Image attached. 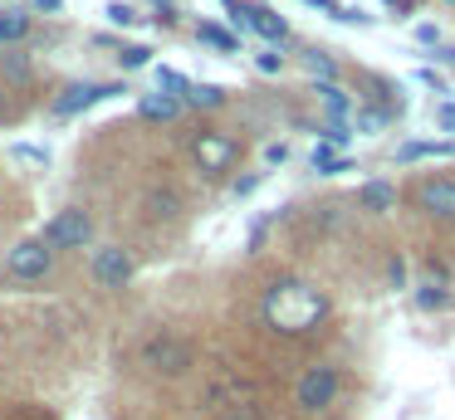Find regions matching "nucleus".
Returning <instances> with one entry per match:
<instances>
[{"mask_svg":"<svg viewBox=\"0 0 455 420\" xmlns=\"http://www.w3.org/2000/svg\"><path fill=\"white\" fill-rule=\"evenodd\" d=\"M259 313H265V322L275 332H289V337H294V332H314L318 322L333 313V303L304 279H279V283H269Z\"/></svg>","mask_w":455,"mask_h":420,"instance_id":"1","label":"nucleus"},{"mask_svg":"<svg viewBox=\"0 0 455 420\" xmlns=\"http://www.w3.org/2000/svg\"><path fill=\"white\" fill-rule=\"evenodd\" d=\"M142 367L157 371V376H187L191 371V347L181 337H152L142 347Z\"/></svg>","mask_w":455,"mask_h":420,"instance_id":"2","label":"nucleus"},{"mask_svg":"<svg viewBox=\"0 0 455 420\" xmlns=\"http://www.w3.org/2000/svg\"><path fill=\"white\" fill-rule=\"evenodd\" d=\"M89 234H93V225L84 210H64L44 225V244L50 250H79V244H89Z\"/></svg>","mask_w":455,"mask_h":420,"instance_id":"3","label":"nucleus"},{"mask_svg":"<svg viewBox=\"0 0 455 420\" xmlns=\"http://www.w3.org/2000/svg\"><path fill=\"white\" fill-rule=\"evenodd\" d=\"M333 396H338V371L333 367H308L304 376H299V406L304 410L333 406Z\"/></svg>","mask_w":455,"mask_h":420,"instance_id":"4","label":"nucleus"},{"mask_svg":"<svg viewBox=\"0 0 455 420\" xmlns=\"http://www.w3.org/2000/svg\"><path fill=\"white\" fill-rule=\"evenodd\" d=\"M411 201L421 205L426 215H435V220H455V181H445V176L421 181V186L411 191Z\"/></svg>","mask_w":455,"mask_h":420,"instance_id":"5","label":"nucleus"},{"mask_svg":"<svg viewBox=\"0 0 455 420\" xmlns=\"http://www.w3.org/2000/svg\"><path fill=\"white\" fill-rule=\"evenodd\" d=\"M113 93H123V83H69L60 98H54V113L74 117V113H84V107H93L99 98H113Z\"/></svg>","mask_w":455,"mask_h":420,"instance_id":"6","label":"nucleus"},{"mask_svg":"<svg viewBox=\"0 0 455 420\" xmlns=\"http://www.w3.org/2000/svg\"><path fill=\"white\" fill-rule=\"evenodd\" d=\"M50 259H54V250L44 240H25L11 250V273L15 279H44V273H50Z\"/></svg>","mask_w":455,"mask_h":420,"instance_id":"7","label":"nucleus"},{"mask_svg":"<svg viewBox=\"0 0 455 420\" xmlns=\"http://www.w3.org/2000/svg\"><path fill=\"white\" fill-rule=\"evenodd\" d=\"M93 279H99L103 289H128L132 259L123 250H113V244H103V250H93Z\"/></svg>","mask_w":455,"mask_h":420,"instance_id":"8","label":"nucleus"},{"mask_svg":"<svg viewBox=\"0 0 455 420\" xmlns=\"http://www.w3.org/2000/svg\"><path fill=\"white\" fill-rule=\"evenodd\" d=\"M191 152H196L201 171H226V166L235 162V142H230V137H220V132H196Z\"/></svg>","mask_w":455,"mask_h":420,"instance_id":"9","label":"nucleus"},{"mask_svg":"<svg viewBox=\"0 0 455 420\" xmlns=\"http://www.w3.org/2000/svg\"><path fill=\"white\" fill-rule=\"evenodd\" d=\"M235 20H240V25H255L265 39H289V25H284V20H279L269 5H245V0H240V5H235Z\"/></svg>","mask_w":455,"mask_h":420,"instance_id":"10","label":"nucleus"},{"mask_svg":"<svg viewBox=\"0 0 455 420\" xmlns=\"http://www.w3.org/2000/svg\"><path fill=\"white\" fill-rule=\"evenodd\" d=\"M138 113L152 117V123H167V117L181 113V98H172V93H142L138 98Z\"/></svg>","mask_w":455,"mask_h":420,"instance_id":"11","label":"nucleus"},{"mask_svg":"<svg viewBox=\"0 0 455 420\" xmlns=\"http://www.w3.org/2000/svg\"><path fill=\"white\" fill-rule=\"evenodd\" d=\"M451 142H402L396 147V162H421V156H451Z\"/></svg>","mask_w":455,"mask_h":420,"instance_id":"12","label":"nucleus"},{"mask_svg":"<svg viewBox=\"0 0 455 420\" xmlns=\"http://www.w3.org/2000/svg\"><path fill=\"white\" fill-rule=\"evenodd\" d=\"M314 93L323 98V107H328V113H333V123H343V117H347V107H353V103H347V93H343V88H338V83H318Z\"/></svg>","mask_w":455,"mask_h":420,"instance_id":"13","label":"nucleus"},{"mask_svg":"<svg viewBox=\"0 0 455 420\" xmlns=\"http://www.w3.org/2000/svg\"><path fill=\"white\" fill-rule=\"evenodd\" d=\"M148 210L157 220H172V215H181V195L177 191H148Z\"/></svg>","mask_w":455,"mask_h":420,"instance_id":"14","label":"nucleus"},{"mask_svg":"<svg viewBox=\"0 0 455 420\" xmlns=\"http://www.w3.org/2000/svg\"><path fill=\"white\" fill-rule=\"evenodd\" d=\"M357 201H363L367 210H387V205H392V186H387V181H367L363 191H357Z\"/></svg>","mask_w":455,"mask_h":420,"instance_id":"15","label":"nucleus"},{"mask_svg":"<svg viewBox=\"0 0 455 420\" xmlns=\"http://www.w3.org/2000/svg\"><path fill=\"white\" fill-rule=\"evenodd\" d=\"M201 39H206L211 49H220V54H235V35H230V29H220V25H201Z\"/></svg>","mask_w":455,"mask_h":420,"instance_id":"16","label":"nucleus"},{"mask_svg":"<svg viewBox=\"0 0 455 420\" xmlns=\"http://www.w3.org/2000/svg\"><path fill=\"white\" fill-rule=\"evenodd\" d=\"M299 59H304V68H308V74H318V78H323V83H328V78L338 74V64H333V59H328V54H318V49H304V54H299Z\"/></svg>","mask_w":455,"mask_h":420,"instance_id":"17","label":"nucleus"},{"mask_svg":"<svg viewBox=\"0 0 455 420\" xmlns=\"http://www.w3.org/2000/svg\"><path fill=\"white\" fill-rule=\"evenodd\" d=\"M25 29H30V15H25V10H5V15H0V39H20Z\"/></svg>","mask_w":455,"mask_h":420,"instance_id":"18","label":"nucleus"},{"mask_svg":"<svg viewBox=\"0 0 455 420\" xmlns=\"http://www.w3.org/2000/svg\"><path fill=\"white\" fill-rule=\"evenodd\" d=\"M314 166H318L323 176H338V171H347V156H338L333 147H318V152H314Z\"/></svg>","mask_w":455,"mask_h":420,"instance_id":"19","label":"nucleus"},{"mask_svg":"<svg viewBox=\"0 0 455 420\" xmlns=\"http://www.w3.org/2000/svg\"><path fill=\"white\" fill-rule=\"evenodd\" d=\"M187 103H196V107H220V103H226V93H220L216 83H196V88H191Z\"/></svg>","mask_w":455,"mask_h":420,"instance_id":"20","label":"nucleus"},{"mask_svg":"<svg viewBox=\"0 0 455 420\" xmlns=\"http://www.w3.org/2000/svg\"><path fill=\"white\" fill-rule=\"evenodd\" d=\"M142 64H152V49H148V44L123 49V68H142Z\"/></svg>","mask_w":455,"mask_h":420,"instance_id":"21","label":"nucleus"},{"mask_svg":"<svg viewBox=\"0 0 455 420\" xmlns=\"http://www.w3.org/2000/svg\"><path fill=\"white\" fill-rule=\"evenodd\" d=\"M5 74H11L15 83H25V78H30V64H25L20 54H5Z\"/></svg>","mask_w":455,"mask_h":420,"instance_id":"22","label":"nucleus"},{"mask_svg":"<svg viewBox=\"0 0 455 420\" xmlns=\"http://www.w3.org/2000/svg\"><path fill=\"white\" fill-rule=\"evenodd\" d=\"M416 303H426V308H441V303H451V293H441V289H416Z\"/></svg>","mask_w":455,"mask_h":420,"instance_id":"23","label":"nucleus"},{"mask_svg":"<svg viewBox=\"0 0 455 420\" xmlns=\"http://www.w3.org/2000/svg\"><path fill=\"white\" fill-rule=\"evenodd\" d=\"M220 420H259V410L255 406H230V410H220Z\"/></svg>","mask_w":455,"mask_h":420,"instance_id":"24","label":"nucleus"},{"mask_svg":"<svg viewBox=\"0 0 455 420\" xmlns=\"http://www.w3.org/2000/svg\"><path fill=\"white\" fill-rule=\"evenodd\" d=\"M108 20H113V25H132V20H138V10H128V5H108Z\"/></svg>","mask_w":455,"mask_h":420,"instance_id":"25","label":"nucleus"},{"mask_svg":"<svg viewBox=\"0 0 455 420\" xmlns=\"http://www.w3.org/2000/svg\"><path fill=\"white\" fill-rule=\"evenodd\" d=\"M323 137H328V142H338V147H347V137H353V132H347L343 123H328V127H323Z\"/></svg>","mask_w":455,"mask_h":420,"instance_id":"26","label":"nucleus"},{"mask_svg":"<svg viewBox=\"0 0 455 420\" xmlns=\"http://www.w3.org/2000/svg\"><path fill=\"white\" fill-rule=\"evenodd\" d=\"M435 123H441V127H445V132H451V127H455V107H451V103H445V107H441V113H435Z\"/></svg>","mask_w":455,"mask_h":420,"instance_id":"27","label":"nucleus"},{"mask_svg":"<svg viewBox=\"0 0 455 420\" xmlns=\"http://www.w3.org/2000/svg\"><path fill=\"white\" fill-rule=\"evenodd\" d=\"M279 64H284V59H279V54H259V68H265V74H275Z\"/></svg>","mask_w":455,"mask_h":420,"instance_id":"28","label":"nucleus"},{"mask_svg":"<svg viewBox=\"0 0 455 420\" xmlns=\"http://www.w3.org/2000/svg\"><path fill=\"white\" fill-rule=\"evenodd\" d=\"M40 10H60V0H40Z\"/></svg>","mask_w":455,"mask_h":420,"instance_id":"29","label":"nucleus"},{"mask_svg":"<svg viewBox=\"0 0 455 420\" xmlns=\"http://www.w3.org/2000/svg\"><path fill=\"white\" fill-rule=\"evenodd\" d=\"M0 113H5V98H0Z\"/></svg>","mask_w":455,"mask_h":420,"instance_id":"30","label":"nucleus"}]
</instances>
